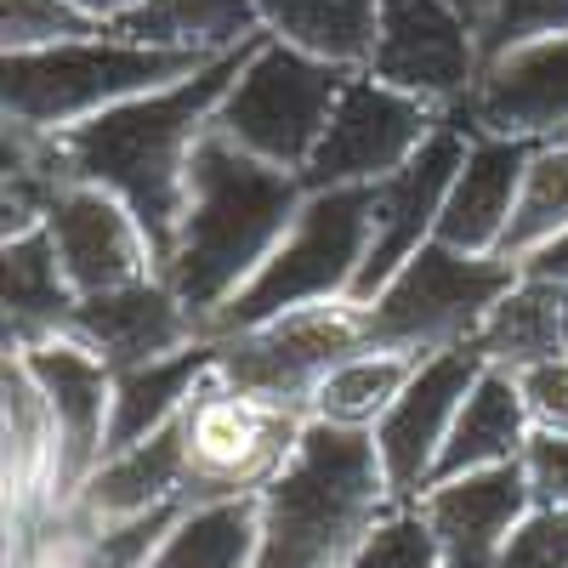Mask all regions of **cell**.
<instances>
[{
  "mask_svg": "<svg viewBox=\"0 0 568 568\" xmlns=\"http://www.w3.org/2000/svg\"><path fill=\"white\" fill-rule=\"evenodd\" d=\"M251 45H240V52H227V58H211L200 74H187L176 85L142 91V98L103 109L85 125L63 131V154H69L74 176L109 187V194H120L131 205V216L142 222V233H149V245L160 256V267L171 256L176 222H182L194 149L211 131L216 103L227 98V85L240 74V63L251 58Z\"/></svg>",
  "mask_w": 568,
  "mask_h": 568,
  "instance_id": "1",
  "label": "cell"
},
{
  "mask_svg": "<svg viewBox=\"0 0 568 568\" xmlns=\"http://www.w3.org/2000/svg\"><path fill=\"white\" fill-rule=\"evenodd\" d=\"M302 200H307L302 171L256 160L251 149L227 142L216 125L200 136L194 165H187L182 222L160 267L171 291L200 313V324L256 278V267L291 233Z\"/></svg>",
  "mask_w": 568,
  "mask_h": 568,
  "instance_id": "2",
  "label": "cell"
},
{
  "mask_svg": "<svg viewBox=\"0 0 568 568\" xmlns=\"http://www.w3.org/2000/svg\"><path fill=\"white\" fill-rule=\"evenodd\" d=\"M393 500L375 433L307 420L291 466L262 489L256 568H347L358 540Z\"/></svg>",
  "mask_w": 568,
  "mask_h": 568,
  "instance_id": "3",
  "label": "cell"
},
{
  "mask_svg": "<svg viewBox=\"0 0 568 568\" xmlns=\"http://www.w3.org/2000/svg\"><path fill=\"white\" fill-rule=\"evenodd\" d=\"M205 63L211 58H200V52L142 45L114 29L45 45V52H7V63H0V120L63 136V131L85 125L91 114L142 98V91H160V85L200 74Z\"/></svg>",
  "mask_w": 568,
  "mask_h": 568,
  "instance_id": "4",
  "label": "cell"
},
{
  "mask_svg": "<svg viewBox=\"0 0 568 568\" xmlns=\"http://www.w3.org/2000/svg\"><path fill=\"white\" fill-rule=\"evenodd\" d=\"M369 227H375V187H318V194H307L291 233L256 267V278L205 318V336H233V329H251L262 318L318 302H353L358 267L369 256Z\"/></svg>",
  "mask_w": 568,
  "mask_h": 568,
  "instance_id": "5",
  "label": "cell"
},
{
  "mask_svg": "<svg viewBox=\"0 0 568 568\" xmlns=\"http://www.w3.org/2000/svg\"><path fill=\"white\" fill-rule=\"evenodd\" d=\"M511 284H517V262L471 256L433 240L358 307L364 342L387 353H409V358L471 347V336L484 329V318L495 313V302Z\"/></svg>",
  "mask_w": 568,
  "mask_h": 568,
  "instance_id": "6",
  "label": "cell"
},
{
  "mask_svg": "<svg viewBox=\"0 0 568 568\" xmlns=\"http://www.w3.org/2000/svg\"><path fill=\"white\" fill-rule=\"evenodd\" d=\"M358 69H342V63H324L302 45L278 40V34H262L251 45V58L233 74L227 98L216 103V131L227 142L251 149L256 160L267 165H284V171H307L318 136L336 114V98L342 85L353 80Z\"/></svg>",
  "mask_w": 568,
  "mask_h": 568,
  "instance_id": "7",
  "label": "cell"
},
{
  "mask_svg": "<svg viewBox=\"0 0 568 568\" xmlns=\"http://www.w3.org/2000/svg\"><path fill=\"white\" fill-rule=\"evenodd\" d=\"M307 409L267 404L256 393L227 387L211 369L200 393L182 409V449H187V506L227 500V495H262L284 466H291Z\"/></svg>",
  "mask_w": 568,
  "mask_h": 568,
  "instance_id": "8",
  "label": "cell"
},
{
  "mask_svg": "<svg viewBox=\"0 0 568 568\" xmlns=\"http://www.w3.org/2000/svg\"><path fill=\"white\" fill-rule=\"evenodd\" d=\"M364 347L369 342H364L358 302H318V307L262 318L251 329H233V336H216V375L267 404L307 409L324 375Z\"/></svg>",
  "mask_w": 568,
  "mask_h": 568,
  "instance_id": "9",
  "label": "cell"
},
{
  "mask_svg": "<svg viewBox=\"0 0 568 568\" xmlns=\"http://www.w3.org/2000/svg\"><path fill=\"white\" fill-rule=\"evenodd\" d=\"M438 120H444V109L420 103L415 91H398L382 74L358 69L342 85L336 114H329L318 149L302 171L307 194H318V187H375V182H387L393 171H404L415 160V149L438 131Z\"/></svg>",
  "mask_w": 568,
  "mask_h": 568,
  "instance_id": "10",
  "label": "cell"
},
{
  "mask_svg": "<svg viewBox=\"0 0 568 568\" xmlns=\"http://www.w3.org/2000/svg\"><path fill=\"white\" fill-rule=\"evenodd\" d=\"M369 74L455 114L466 109L471 85L484 74L478 23H471L460 0H382Z\"/></svg>",
  "mask_w": 568,
  "mask_h": 568,
  "instance_id": "11",
  "label": "cell"
},
{
  "mask_svg": "<svg viewBox=\"0 0 568 568\" xmlns=\"http://www.w3.org/2000/svg\"><path fill=\"white\" fill-rule=\"evenodd\" d=\"M471 149V120L455 109L438 120V131L415 149V160L404 171H393L387 182H375V227H369V256L358 267V284H353V302L364 307L382 284L420 251L438 240V216H444V200H449V182L460 171Z\"/></svg>",
  "mask_w": 568,
  "mask_h": 568,
  "instance_id": "12",
  "label": "cell"
},
{
  "mask_svg": "<svg viewBox=\"0 0 568 568\" xmlns=\"http://www.w3.org/2000/svg\"><path fill=\"white\" fill-rule=\"evenodd\" d=\"M484 375V353L478 347H449L420 358L409 387L393 398V409L375 420V455H382L387 489L398 506H415L433 484V466L449 444V426L471 393V382Z\"/></svg>",
  "mask_w": 568,
  "mask_h": 568,
  "instance_id": "13",
  "label": "cell"
},
{
  "mask_svg": "<svg viewBox=\"0 0 568 568\" xmlns=\"http://www.w3.org/2000/svg\"><path fill=\"white\" fill-rule=\"evenodd\" d=\"M23 364L34 369V382H40L45 404H52V420H58V478H52V495L69 506L85 489L91 471L109 460L114 369L85 342H74V336L29 347Z\"/></svg>",
  "mask_w": 568,
  "mask_h": 568,
  "instance_id": "14",
  "label": "cell"
},
{
  "mask_svg": "<svg viewBox=\"0 0 568 568\" xmlns=\"http://www.w3.org/2000/svg\"><path fill=\"white\" fill-rule=\"evenodd\" d=\"M415 506L438 535L444 568H500L517 524L535 511L529 466L500 460V466H484V471H460V478L433 484Z\"/></svg>",
  "mask_w": 568,
  "mask_h": 568,
  "instance_id": "15",
  "label": "cell"
},
{
  "mask_svg": "<svg viewBox=\"0 0 568 568\" xmlns=\"http://www.w3.org/2000/svg\"><path fill=\"white\" fill-rule=\"evenodd\" d=\"M69 336L85 342L109 369H136V364H154V358L194 347L205 336V324L171 291L165 273H149V278L114 284V291L80 296Z\"/></svg>",
  "mask_w": 568,
  "mask_h": 568,
  "instance_id": "16",
  "label": "cell"
},
{
  "mask_svg": "<svg viewBox=\"0 0 568 568\" xmlns=\"http://www.w3.org/2000/svg\"><path fill=\"white\" fill-rule=\"evenodd\" d=\"M45 227H52V245H58L80 296H98V291H114V284L160 273V256L149 245V233H142V222L131 216V205L98 182L74 176L58 194V205L45 211Z\"/></svg>",
  "mask_w": 568,
  "mask_h": 568,
  "instance_id": "17",
  "label": "cell"
},
{
  "mask_svg": "<svg viewBox=\"0 0 568 568\" xmlns=\"http://www.w3.org/2000/svg\"><path fill=\"white\" fill-rule=\"evenodd\" d=\"M460 114L478 131H500V136H562L568 131V34L535 40L524 52L484 63Z\"/></svg>",
  "mask_w": 568,
  "mask_h": 568,
  "instance_id": "18",
  "label": "cell"
},
{
  "mask_svg": "<svg viewBox=\"0 0 568 568\" xmlns=\"http://www.w3.org/2000/svg\"><path fill=\"white\" fill-rule=\"evenodd\" d=\"M529 154H535V136H500V131L471 125V149L449 182L438 240L471 256H495L500 233L511 222V205H517V187H524Z\"/></svg>",
  "mask_w": 568,
  "mask_h": 568,
  "instance_id": "19",
  "label": "cell"
},
{
  "mask_svg": "<svg viewBox=\"0 0 568 568\" xmlns=\"http://www.w3.org/2000/svg\"><path fill=\"white\" fill-rule=\"evenodd\" d=\"M160 506H187L182 415L171 426H160L154 438H142L131 449H114L85 478V489L69 500L74 524H85V529H120V524H136V517H149Z\"/></svg>",
  "mask_w": 568,
  "mask_h": 568,
  "instance_id": "20",
  "label": "cell"
},
{
  "mask_svg": "<svg viewBox=\"0 0 568 568\" xmlns=\"http://www.w3.org/2000/svg\"><path fill=\"white\" fill-rule=\"evenodd\" d=\"M0 302H7V353H29L40 342L69 336L80 291L45 222L0 240Z\"/></svg>",
  "mask_w": 568,
  "mask_h": 568,
  "instance_id": "21",
  "label": "cell"
},
{
  "mask_svg": "<svg viewBox=\"0 0 568 568\" xmlns=\"http://www.w3.org/2000/svg\"><path fill=\"white\" fill-rule=\"evenodd\" d=\"M529 438H535V415H529V398H524V387H517V375L484 364V375L471 382V393H466V404L449 426V444L433 466V484L460 478V471L500 466V460H524Z\"/></svg>",
  "mask_w": 568,
  "mask_h": 568,
  "instance_id": "22",
  "label": "cell"
},
{
  "mask_svg": "<svg viewBox=\"0 0 568 568\" xmlns=\"http://www.w3.org/2000/svg\"><path fill=\"white\" fill-rule=\"evenodd\" d=\"M216 369V336H200L194 347H182L171 358L114 369V415H109V455L131 449L142 438H154L160 426H171L187 398L200 393V382Z\"/></svg>",
  "mask_w": 568,
  "mask_h": 568,
  "instance_id": "23",
  "label": "cell"
},
{
  "mask_svg": "<svg viewBox=\"0 0 568 568\" xmlns=\"http://www.w3.org/2000/svg\"><path fill=\"white\" fill-rule=\"evenodd\" d=\"M109 29L142 45H176V52L200 58H227L267 34L262 0H142L136 12H125Z\"/></svg>",
  "mask_w": 568,
  "mask_h": 568,
  "instance_id": "24",
  "label": "cell"
},
{
  "mask_svg": "<svg viewBox=\"0 0 568 568\" xmlns=\"http://www.w3.org/2000/svg\"><path fill=\"white\" fill-rule=\"evenodd\" d=\"M0 415H7V506L52 495L58 420H52V404H45V393L34 382V369L23 364V353H7V364H0Z\"/></svg>",
  "mask_w": 568,
  "mask_h": 568,
  "instance_id": "25",
  "label": "cell"
},
{
  "mask_svg": "<svg viewBox=\"0 0 568 568\" xmlns=\"http://www.w3.org/2000/svg\"><path fill=\"white\" fill-rule=\"evenodd\" d=\"M262 540V495L194 500L165 529L142 568H256Z\"/></svg>",
  "mask_w": 568,
  "mask_h": 568,
  "instance_id": "26",
  "label": "cell"
},
{
  "mask_svg": "<svg viewBox=\"0 0 568 568\" xmlns=\"http://www.w3.org/2000/svg\"><path fill=\"white\" fill-rule=\"evenodd\" d=\"M375 23H382V0H262L267 34L342 69H369Z\"/></svg>",
  "mask_w": 568,
  "mask_h": 568,
  "instance_id": "27",
  "label": "cell"
},
{
  "mask_svg": "<svg viewBox=\"0 0 568 568\" xmlns=\"http://www.w3.org/2000/svg\"><path fill=\"white\" fill-rule=\"evenodd\" d=\"M471 347L484 353V364L495 369H529L546 358H568L562 353V329H557V302H551V278L517 273V284L495 302V313L484 318V329L471 336Z\"/></svg>",
  "mask_w": 568,
  "mask_h": 568,
  "instance_id": "28",
  "label": "cell"
},
{
  "mask_svg": "<svg viewBox=\"0 0 568 568\" xmlns=\"http://www.w3.org/2000/svg\"><path fill=\"white\" fill-rule=\"evenodd\" d=\"M420 358L409 353H387V347H364L353 358H342L336 369L318 382L313 393V415L318 420H336V426H358V433H375V420L393 409V398L409 387Z\"/></svg>",
  "mask_w": 568,
  "mask_h": 568,
  "instance_id": "29",
  "label": "cell"
},
{
  "mask_svg": "<svg viewBox=\"0 0 568 568\" xmlns=\"http://www.w3.org/2000/svg\"><path fill=\"white\" fill-rule=\"evenodd\" d=\"M557 233H568V136H535V154H529L524 187H517V205L495 256L524 267Z\"/></svg>",
  "mask_w": 568,
  "mask_h": 568,
  "instance_id": "30",
  "label": "cell"
},
{
  "mask_svg": "<svg viewBox=\"0 0 568 568\" xmlns=\"http://www.w3.org/2000/svg\"><path fill=\"white\" fill-rule=\"evenodd\" d=\"M478 52L484 63L524 52L535 40L568 34V0H478Z\"/></svg>",
  "mask_w": 568,
  "mask_h": 568,
  "instance_id": "31",
  "label": "cell"
},
{
  "mask_svg": "<svg viewBox=\"0 0 568 568\" xmlns=\"http://www.w3.org/2000/svg\"><path fill=\"white\" fill-rule=\"evenodd\" d=\"M347 568H444V551L420 506H387L347 557Z\"/></svg>",
  "mask_w": 568,
  "mask_h": 568,
  "instance_id": "32",
  "label": "cell"
},
{
  "mask_svg": "<svg viewBox=\"0 0 568 568\" xmlns=\"http://www.w3.org/2000/svg\"><path fill=\"white\" fill-rule=\"evenodd\" d=\"M103 23L85 18L74 0H0V45L7 52H45L63 40H85Z\"/></svg>",
  "mask_w": 568,
  "mask_h": 568,
  "instance_id": "33",
  "label": "cell"
},
{
  "mask_svg": "<svg viewBox=\"0 0 568 568\" xmlns=\"http://www.w3.org/2000/svg\"><path fill=\"white\" fill-rule=\"evenodd\" d=\"M500 568H568V506H535L517 524Z\"/></svg>",
  "mask_w": 568,
  "mask_h": 568,
  "instance_id": "34",
  "label": "cell"
},
{
  "mask_svg": "<svg viewBox=\"0 0 568 568\" xmlns=\"http://www.w3.org/2000/svg\"><path fill=\"white\" fill-rule=\"evenodd\" d=\"M517 387H524L540 433H568V358H546V364L517 369Z\"/></svg>",
  "mask_w": 568,
  "mask_h": 568,
  "instance_id": "35",
  "label": "cell"
},
{
  "mask_svg": "<svg viewBox=\"0 0 568 568\" xmlns=\"http://www.w3.org/2000/svg\"><path fill=\"white\" fill-rule=\"evenodd\" d=\"M524 466H529V489L535 506H568V433H540L524 444Z\"/></svg>",
  "mask_w": 568,
  "mask_h": 568,
  "instance_id": "36",
  "label": "cell"
},
{
  "mask_svg": "<svg viewBox=\"0 0 568 568\" xmlns=\"http://www.w3.org/2000/svg\"><path fill=\"white\" fill-rule=\"evenodd\" d=\"M517 273H535V278H568V233H557V240L546 251H535Z\"/></svg>",
  "mask_w": 568,
  "mask_h": 568,
  "instance_id": "37",
  "label": "cell"
},
{
  "mask_svg": "<svg viewBox=\"0 0 568 568\" xmlns=\"http://www.w3.org/2000/svg\"><path fill=\"white\" fill-rule=\"evenodd\" d=\"M74 7H80L85 18H98V23L109 29V23H120L125 12H136V7H142V0H74Z\"/></svg>",
  "mask_w": 568,
  "mask_h": 568,
  "instance_id": "38",
  "label": "cell"
},
{
  "mask_svg": "<svg viewBox=\"0 0 568 568\" xmlns=\"http://www.w3.org/2000/svg\"><path fill=\"white\" fill-rule=\"evenodd\" d=\"M460 7H466V12H471V18H478V0H460Z\"/></svg>",
  "mask_w": 568,
  "mask_h": 568,
  "instance_id": "39",
  "label": "cell"
},
{
  "mask_svg": "<svg viewBox=\"0 0 568 568\" xmlns=\"http://www.w3.org/2000/svg\"><path fill=\"white\" fill-rule=\"evenodd\" d=\"M562 136H568V131H562Z\"/></svg>",
  "mask_w": 568,
  "mask_h": 568,
  "instance_id": "40",
  "label": "cell"
}]
</instances>
